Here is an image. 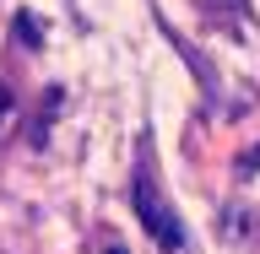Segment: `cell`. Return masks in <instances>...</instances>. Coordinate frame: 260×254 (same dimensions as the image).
Wrapping results in <instances>:
<instances>
[{"label":"cell","mask_w":260,"mask_h":254,"mask_svg":"<svg viewBox=\"0 0 260 254\" xmlns=\"http://www.w3.org/2000/svg\"><path fill=\"white\" fill-rule=\"evenodd\" d=\"M109 254H125V249H119V243H109Z\"/></svg>","instance_id":"cell-5"},{"label":"cell","mask_w":260,"mask_h":254,"mask_svg":"<svg viewBox=\"0 0 260 254\" xmlns=\"http://www.w3.org/2000/svg\"><path fill=\"white\" fill-rule=\"evenodd\" d=\"M206 11L211 16H244V11H249V0H206Z\"/></svg>","instance_id":"cell-3"},{"label":"cell","mask_w":260,"mask_h":254,"mask_svg":"<svg viewBox=\"0 0 260 254\" xmlns=\"http://www.w3.org/2000/svg\"><path fill=\"white\" fill-rule=\"evenodd\" d=\"M239 173H260V141H255V146H249V152L239 157Z\"/></svg>","instance_id":"cell-4"},{"label":"cell","mask_w":260,"mask_h":254,"mask_svg":"<svg viewBox=\"0 0 260 254\" xmlns=\"http://www.w3.org/2000/svg\"><path fill=\"white\" fill-rule=\"evenodd\" d=\"M130 206H136L141 227L162 243V249H184V222L174 216V206L162 200V190L152 184V178H136V190H130Z\"/></svg>","instance_id":"cell-1"},{"label":"cell","mask_w":260,"mask_h":254,"mask_svg":"<svg viewBox=\"0 0 260 254\" xmlns=\"http://www.w3.org/2000/svg\"><path fill=\"white\" fill-rule=\"evenodd\" d=\"M11 119H16V92H11V81H0V135L11 130Z\"/></svg>","instance_id":"cell-2"}]
</instances>
